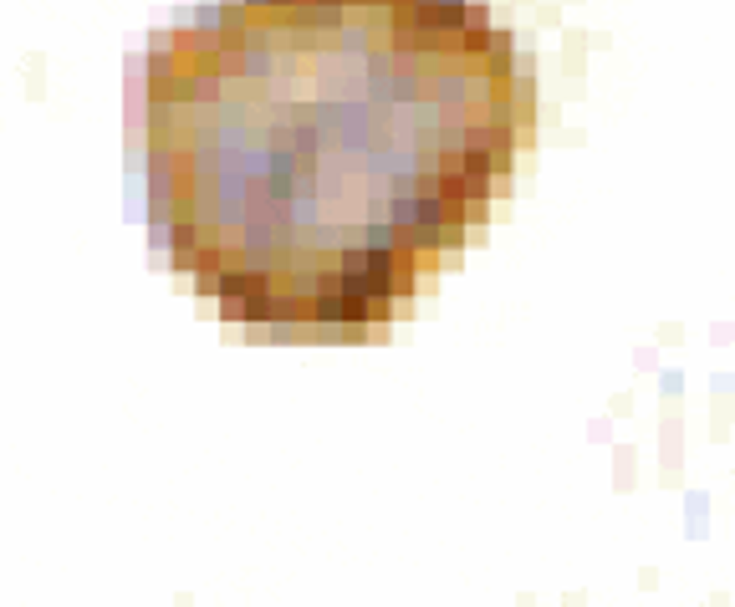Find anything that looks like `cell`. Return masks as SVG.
<instances>
[{"label": "cell", "mask_w": 735, "mask_h": 607, "mask_svg": "<svg viewBox=\"0 0 735 607\" xmlns=\"http://www.w3.org/2000/svg\"><path fill=\"white\" fill-rule=\"evenodd\" d=\"M526 128L480 0H215L143 72L153 235L225 321L368 337L485 225Z\"/></svg>", "instance_id": "6da1fadb"}]
</instances>
